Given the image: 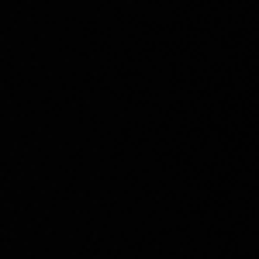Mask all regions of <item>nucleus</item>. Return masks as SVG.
Masks as SVG:
<instances>
[]
</instances>
